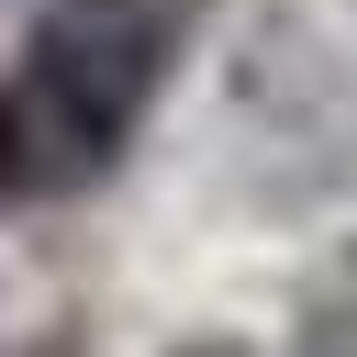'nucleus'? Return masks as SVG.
Masks as SVG:
<instances>
[{"mask_svg":"<svg viewBox=\"0 0 357 357\" xmlns=\"http://www.w3.org/2000/svg\"><path fill=\"white\" fill-rule=\"evenodd\" d=\"M212 0H45L22 56L0 67V212L100 190L134 156Z\"/></svg>","mask_w":357,"mask_h":357,"instance_id":"nucleus-1","label":"nucleus"},{"mask_svg":"<svg viewBox=\"0 0 357 357\" xmlns=\"http://www.w3.org/2000/svg\"><path fill=\"white\" fill-rule=\"evenodd\" d=\"M167 357H257V346H234V335H201V346H167Z\"/></svg>","mask_w":357,"mask_h":357,"instance_id":"nucleus-2","label":"nucleus"}]
</instances>
